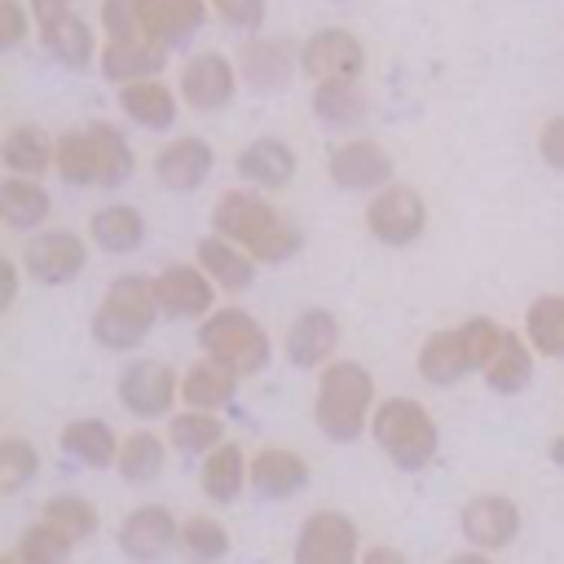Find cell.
Masks as SVG:
<instances>
[{
    "label": "cell",
    "instance_id": "obj_5",
    "mask_svg": "<svg viewBox=\"0 0 564 564\" xmlns=\"http://www.w3.org/2000/svg\"><path fill=\"white\" fill-rule=\"evenodd\" d=\"M115 397L132 419L159 423L181 410V375L163 357H132L115 379Z\"/></svg>",
    "mask_w": 564,
    "mask_h": 564
},
{
    "label": "cell",
    "instance_id": "obj_26",
    "mask_svg": "<svg viewBox=\"0 0 564 564\" xmlns=\"http://www.w3.org/2000/svg\"><path fill=\"white\" fill-rule=\"evenodd\" d=\"M53 159H57V137L44 132L40 123H9L4 137H0V163L9 176H48L53 172Z\"/></svg>",
    "mask_w": 564,
    "mask_h": 564
},
{
    "label": "cell",
    "instance_id": "obj_10",
    "mask_svg": "<svg viewBox=\"0 0 564 564\" xmlns=\"http://www.w3.org/2000/svg\"><path fill=\"white\" fill-rule=\"evenodd\" d=\"M238 84H242L238 62L229 53H216V48L189 53L176 70V93H181L185 110H198V115H216V110L234 106Z\"/></svg>",
    "mask_w": 564,
    "mask_h": 564
},
{
    "label": "cell",
    "instance_id": "obj_43",
    "mask_svg": "<svg viewBox=\"0 0 564 564\" xmlns=\"http://www.w3.org/2000/svg\"><path fill=\"white\" fill-rule=\"evenodd\" d=\"M40 476V449L26 436H0V494H18Z\"/></svg>",
    "mask_w": 564,
    "mask_h": 564
},
{
    "label": "cell",
    "instance_id": "obj_47",
    "mask_svg": "<svg viewBox=\"0 0 564 564\" xmlns=\"http://www.w3.org/2000/svg\"><path fill=\"white\" fill-rule=\"evenodd\" d=\"M31 35V4L0 0V48H18Z\"/></svg>",
    "mask_w": 564,
    "mask_h": 564
},
{
    "label": "cell",
    "instance_id": "obj_38",
    "mask_svg": "<svg viewBox=\"0 0 564 564\" xmlns=\"http://www.w3.org/2000/svg\"><path fill=\"white\" fill-rule=\"evenodd\" d=\"M520 330L529 335V344L538 348V357L564 361V291H546V295L529 300Z\"/></svg>",
    "mask_w": 564,
    "mask_h": 564
},
{
    "label": "cell",
    "instance_id": "obj_8",
    "mask_svg": "<svg viewBox=\"0 0 564 564\" xmlns=\"http://www.w3.org/2000/svg\"><path fill=\"white\" fill-rule=\"evenodd\" d=\"M88 251H93V242H88V234H75V229H35L26 242H22V251H18V260H22V273L35 282V286H66V282H75L84 269H88Z\"/></svg>",
    "mask_w": 564,
    "mask_h": 564
},
{
    "label": "cell",
    "instance_id": "obj_36",
    "mask_svg": "<svg viewBox=\"0 0 564 564\" xmlns=\"http://www.w3.org/2000/svg\"><path fill=\"white\" fill-rule=\"evenodd\" d=\"M163 436H167V445H172L176 454H185V458H203V454H212L220 441H229L220 414H212V410H189V405H181L172 419H163Z\"/></svg>",
    "mask_w": 564,
    "mask_h": 564
},
{
    "label": "cell",
    "instance_id": "obj_14",
    "mask_svg": "<svg viewBox=\"0 0 564 564\" xmlns=\"http://www.w3.org/2000/svg\"><path fill=\"white\" fill-rule=\"evenodd\" d=\"M216 291L198 260H172L154 273V300L167 322H203L216 308Z\"/></svg>",
    "mask_w": 564,
    "mask_h": 564
},
{
    "label": "cell",
    "instance_id": "obj_15",
    "mask_svg": "<svg viewBox=\"0 0 564 564\" xmlns=\"http://www.w3.org/2000/svg\"><path fill=\"white\" fill-rule=\"evenodd\" d=\"M366 70V44L348 26H317L300 44V75L308 84L322 79H361Z\"/></svg>",
    "mask_w": 564,
    "mask_h": 564
},
{
    "label": "cell",
    "instance_id": "obj_30",
    "mask_svg": "<svg viewBox=\"0 0 564 564\" xmlns=\"http://www.w3.org/2000/svg\"><path fill=\"white\" fill-rule=\"evenodd\" d=\"M88 242L106 256H132L145 242V216L132 203H101L88 216Z\"/></svg>",
    "mask_w": 564,
    "mask_h": 564
},
{
    "label": "cell",
    "instance_id": "obj_28",
    "mask_svg": "<svg viewBox=\"0 0 564 564\" xmlns=\"http://www.w3.org/2000/svg\"><path fill=\"white\" fill-rule=\"evenodd\" d=\"M119 441H123V436H119L106 419H97V414H79V419H70V423H62V432H57L62 454L75 458V463H84V467H93V471L115 467Z\"/></svg>",
    "mask_w": 564,
    "mask_h": 564
},
{
    "label": "cell",
    "instance_id": "obj_16",
    "mask_svg": "<svg viewBox=\"0 0 564 564\" xmlns=\"http://www.w3.org/2000/svg\"><path fill=\"white\" fill-rule=\"evenodd\" d=\"M238 75L256 93H278L300 75V44L282 35H242L234 48Z\"/></svg>",
    "mask_w": 564,
    "mask_h": 564
},
{
    "label": "cell",
    "instance_id": "obj_9",
    "mask_svg": "<svg viewBox=\"0 0 564 564\" xmlns=\"http://www.w3.org/2000/svg\"><path fill=\"white\" fill-rule=\"evenodd\" d=\"M282 220H286V212H278L273 198H269L264 189H256V185H234V189H225V194L216 198V207H212V234H225L229 242L247 247L251 256H256V247H260Z\"/></svg>",
    "mask_w": 564,
    "mask_h": 564
},
{
    "label": "cell",
    "instance_id": "obj_41",
    "mask_svg": "<svg viewBox=\"0 0 564 564\" xmlns=\"http://www.w3.org/2000/svg\"><path fill=\"white\" fill-rule=\"evenodd\" d=\"M40 520H48L53 529H62L75 546L88 542V538L101 529V511H97V502L84 498V494H48V498L40 502Z\"/></svg>",
    "mask_w": 564,
    "mask_h": 564
},
{
    "label": "cell",
    "instance_id": "obj_52",
    "mask_svg": "<svg viewBox=\"0 0 564 564\" xmlns=\"http://www.w3.org/2000/svg\"><path fill=\"white\" fill-rule=\"evenodd\" d=\"M31 4V13H35V22L40 18H48V13H62V9H75V0H26Z\"/></svg>",
    "mask_w": 564,
    "mask_h": 564
},
{
    "label": "cell",
    "instance_id": "obj_23",
    "mask_svg": "<svg viewBox=\"0 0 564 564\" xmlns=\"http://www.w3.org/2000/svg\"><path fill=\"white\" fill-rule=\"evenodd\" d=\"M167 53H172V48L159 44V40H150V35L106 40L97 66H101V75H106L115 88H123V84H137V79H154V75L167 66Z\"/></svg>",
    "mask_w": 564,
    "mask_h": 564
},
{
    "label": "cell",
    "instance_id": "obj_48",
    "mask_svg": "<svg viewBox=\"0 0 564 564\" xmlns=\"http://www.w3.org/2000/svg\"><path fill=\"white\" fill-rule=\"evenodd\" d=\"M538 159L564 176V115H551L542 128H538Z\"/></svg>",
    "mask_w": 564,
    "mask_h": 564
},
{
    "label": "cell",
    "instance_id": "obj_46",
    "mask_svg": "<svg viewBox=\"0 0 564 564\" xmlns=\"http://www.w3.org/2000/svg\"><path fill=\"white\" fill-rule=\"evenodd\" d=\"M97 18H101V31H106V40H132V35H145L137 0H101Z\"/></svg>",
    "mask_w": 564,
    "mask_h": 564
},
{
    "label": "cell",
    "instance_id": "obj_44",
    "mask_svg": "<svg viewBox=\"0 0 564 564\" xmlns=\"http://www.w3.org/2000/svg\"><path fill=\"white\" fill-rule=\"evenodd\" d=\"M463 335H467V348H471V361H476V375H485V366L494 361V352L502 348L507 339V326L494 322V317H467L463 322Z\"/></svg>",
    "mask_w": 564,
    "mask_h": 564
},
{
    "label": "cell",
    "instance_id": "obj_51",
    "mask_svg": "<svg viewBox=\"0 0 564 564\" xmlns=\"http://www.w3.org/2000/svg\"><path fill=\"white\" fill-rule=\"evenodd\" d=\"M445 564H494V555H489V551H476V546H463V551H454Z\"/></svg>",
    "mask_w": 564,
    "mask_h": 564
},
{
    "label": "cell",
    "instance_id": "obj_1",
    "mask_svg": "<svg viewBox=\"0 0 564 564\" xmlns=\"http://www.w3.org/2000/svg\"><path fill=\"white\" fill-rule=\"evenodd\" d=\"M379 392H375V375L352 361V357H335L330 366L317 370V392H313V423L326 441L335 445H352L357 436L370 432Z\"/></svg>",
    "mask_w": 564,
    "mask_h": 564
},
{
    "label": "cell",
    "instance_id": "obj_50",
    "mask_svg": "<svg viewBox=\"0 0 564 564\" xmlns=\"http://www.w3.org/2000/svg\"><path fill=\"white\" fill-rule=\"evenodd\" d=\"M361 564H410V560H405L397 546H383V542H379V546H366Z\"/></svg>",
    "mask_w": 564,
    "mask_h": 564
},
{
    "label": "cell",
    "instance_id": "obj_20",
    "mask_svg": "<svg viewBox=\"0 0 564 564\" xmlns=\"http://www.w3.org/2000/svg\"><path fill=\"white\" fill-rule=\"evenodd\" d=\"M234 172L242 176V185H256V189L273 194V189H286V185L295 181L300 154H295V145L282 141V137H256V141H247V145L234 154Z\"/></svg>",
    "mask_w": 564,
    "mask_h": 564
},
{
    "label": "cell",
    "instance_id": "obj_3",
    "mask_svg": "<svg viewBox=\"0 0 564 564\" xmlns=\"http://www.w3.org/2000/svg\"><path fill=\"white\" fill-rule=\"evenodd\" d=\"M370 436L379 454L401 471H423L441 449L436 414L414 397H383L370 419Z\"/></svg>",
    "mask_w": 564,
    "mask_h": 564
},
{
    "label": "cell",
    "instance_id": "obj_7",
    "mask_svg": "<svg viewBox=\"0 0 564 564\" xmlns=\"http://www.w3.org/2000/svg\"><path fill=\"white\" fill-rule=\"evenodd\" d=\"M361 529L339 507H317L300 520L291 560L295 564H361Z\"/></svg>",
    "mask_w": 564,
    "mask_h": 564
},
{
    "label": "cell",
    "instance_id": "obj_33",
    "mask_svg": "<svg viewBox=\"0 0 564 564\" xmlns=\"http://www.w3.org/2000/svg\"><path fill=\"white\" fill-rule=\"evenodd\" d=\"M53 216V194L44 189V181L31 176H4L0 181V220L18 234H35L44 229Z\"/></svg>",
    "mask_w": 564,
    "mask_h": 564
},
{
    "label": "cell",
    "instance_id": "obj_12",
    "mask_svg": "<svg viewBox=\"0 0 564 564\" xmlns=\"http://www.w3.org/2000/svg\"><path fill=\"white\" fill-rule=\"evenodd\" d=\"M520 529H524V511H520V502L511 494L485 489V494H471L458 507V533L476 551L498 555V551H507L520 538Z\"/></svg>",
    "mask_w": 564,
    "mask_h": 564
},
{
    "label": "cell",
    "instance_id": "obj_22",
    "mask_svg": "<svg viewBox=\"0 0 564 564\" xmlns=\"http://www.w3.org/2000/svg\"><path fill=\"white\" fill-rule=\"evenodd\" d=\"M414 370H419V379L432 383V388H449V383L476 375V361H471V348H467L463 326H441V330H432V335L419 344V352H414Z\"/></svg>",
    "mask_w": 564,
    "mask_h": 564
},
{
    "label": "cell",
    "instance_id": "obj_29",
    "mask_svg": "<svg viewBox=\"0 0 564 564\" xmlns=\"http://www.w3.org/2000/svg\"><path fill=\"white\" fill-rule=\"evenodd\" d=\"M181 106H185L181 93L167 88L159 75L119 88V110H123L141 132H167V128L176 123V110H181Z\"/></svg>",
    "mask_w": 564,
    "mask_h": 564
},
{
    "label": "cell",
    "instance_id": "obj_24",
    "mask_svg": "<svg viewBox=\"0 0 564 564\" xmlns=\"http://www.w3.org/2000/svg\"><path fill=\"white\" fill-rule=\"evenodd\" d=\"M194 260L203 264V273L225 291V295H242L256 282V256L238 242H229L225 234H203L194 242Z\"/></svg>",
    "mask_w": 564,
    "mask_h": 564
},
{
    "label": "cell",
    "instance_id": "obj_34",
    "mask_svg": "<svg viewBox=\"0 0 564 564\" xmlns=\"http://www.w3.org/2000/svg\"><path fill=\"white\" fill-rule=\"evenodd\" d=\"M533 370H538V348L529 344L524 330H507L502 348L494 352V361L485 366V388L498 392V397H516L533 383Z\"/></svg>",
    "mask_w": 564,
    "mask_h": 564
},
{
    "label": "cell",
    "instance_id": "obj_21",
    "mask_svg": "<svg viewBox=\"0 0 564 564\" xmlns=\"http://www.w3.org/2000/svg\"><path fill=\"white\" fill-rule=\"evenodd\" d=\"M40 26V48L66 66V70H84L101 57V44H97V31L88 26V18H79L75 9H62V13H48L35 22Z\"/></svg>",
    "mask_w": 564,
    "mask_h": 564
},
{
    "label": "cell",
    "instance_id": "obj_39",
    "mask_svg": "<svg viewBox=\"0 0 564 564\" xmlns=\"http://www.w3.org/2000/svg\"><path fill=\"white\" fill-rule=\"evenodd\" d=\"M53 172H57V181H66V185H75V189L97 185V141H93V128H88V123L57 132Z\"/></svg>",
    "mask_w": 564,
    "mask_h": 564
},
{
    "label": "cell",
    "instance_id": "obj_32",
    "mask_svg": "<svg viewBox=\"0 0 564 564\" xmlns=\"http://www.w3.org/2000/svg\"><path fill=\"white\" fill-rule=\"evenodd\" d=\"M308 110H313L317 123H326L335 132H352L366 119L370 101H366L361 79H322V84H313Z\"/></svg>",
    "mask_w": 564,
    "mask_h": 564
},
{
    "label": "cell",
    "instance_id": "obj_2",
    "mask_svg": "<svg viewBox=\"0 0 564 564\" xmlns=\"http://www.w3.org/2000/svg\"><path fill=\"white\" fill-rule=\"evenodd\" d=\"M159 300H154V273H119L110 278L106 295L97 300L93 308V322H88V335L97 348L106 352H137L154 322H159Z\"/></svg>",
    "mask_w": 564,
    "mask_h": 564
},
{
    "label": "cell",
    "instance_id": "obj_35",
    "mask_svg": "<svg viewBox=\"0 0 564 564\" xmlns=\"http://www.w3.org/2000/svg\"><path fill=\"white\" fill-rule=\"evenodd\" d=\"M167 454H172V445H167L163 432L137 427V432H128V436L119 441L115 471H119V480H128V485H154V480L167 471Z\"/></svg>",
    "mask_w": 564,
    "mask_h": 564
},
{
    "label": "cell",
    "instance_id": "obj_11",
    "mask_svg": "<svg viewBox=\"0 0 564 564\" xmlns=\"http://www.w3.org/2000/svg\"><path fill=\"white\" fill-rule=\"evenodd\" d=\"M115 546L123 560L132 564H159L172 551H181V520L172 507L163 502H137L119 529H115Z\"/></svg>",
    "mask_w": 564,
    "mask_h": 564
},
{
    "label": "cell",
    "instance_id": "obj_49",
    "mask_svg": "<svg viewBox=\"0 0 564 564\" xmlns=\"http://www.w3.org/2000/svg\"><path fill=\"white\" fill-rule=\"evenodd\" d=\"M18 278H26V273H22V260H18V256H4V260H0V313L13 308L18 286H22Z\"/></svg>",
    "mask_w": 564,
    "mask_h": 564
},
{
    "label": "cell",
    "instance_id": "obj_19",
    "mask_svg": "<svg viewBox=\"0 0 564 564\" xmlns=\"http://www.w3.org/2000/svg\"><path fill=\"white\" fill-rule=\"evenodd\" d=\"M308 458L291 445H260L251 449V494L264 502H286L308 489Z\"/></svg>",
    "mask_w": 564,
    "mask_h": 564
},
{
    "label": "cell",
    "instance_id": "obj_18",
    "mask_svg": "<svg viewBox=\"0 0 564 564\" xmlns=\"http://www.w3.org/2000/svg\"><path fill=\"white\" fill-rule=\"evenodd\" d=\"M212 167H216V150H212V141H203L194 132H181V137L163 141L159 154H154V181L163 189H172V194L203 189V181L212 176Z\"/></svg>",
    "mask_w": 564,
    "mask_h": 564
},
{
    "label": "cell",
    "instance_id": "obj_31",
    "mask_svg": "<svg viewBox=\"0 0 564 564\" xmlns=\"http://www.w3.org/2000/svg\"><path fill=\"white\" fill-rule=\"evenodd\" d=\"M238 383H242V379H238L229 366H220V361H212V357H198V361H189V366L181 370V405L220 414L225 405H234Z\"/></svg>",
    "mask_w": 564,
    "mask_h": 564
},
{
    "label": "cell",
    "instance_id": "obj_53",
    "mask_svg": "<svg viewBox=\"0 0 564 564\" xmlns=\"http://www.w3.org/2000/svg\"><path fill=\"white\" fill-rule=\"evenodd\" d=\"M546 454H551V463L564 471V432H555V436H551V449H546Z\"/></svg>",
    "mask_w": 564,
    "mask_h": 564
},
{
    "label": "cell",
    "instance_id": "obj_27",
    "mask_svg": "<svg viewBox=\"0 0 564 564\" xmlns=\"http://www.w3.org/2000/svg\"><path fill=\"white\" fill-rule=\"evenodd\" d=\"M137 9H141L145 35L159 40V44H167V48L194 40L203 31L207 13H212L207 0H137Z\"/></svg>",
    "mask_w": 564,
    "mask_h": 564
},
{
    "label": "cell",
    "instance_id": "obj_40",
    "mask_svg": "<svg viewBox=\"0 0 564 564\" xmlns=\"http://www.w3.org/2000/svg\"><path fill=\"white\" fill-rule=\"evenodd\" d=\"M70 551H75V542H70L62 529H53L48 520L35 516V520L22 529V538L0 555V564H66Z\"/></svg>",
    "mask_w": 564,
    "mask_h": 564
},
{
    "label": "cell",
    "instance_id": "obj_17",
    "mask_svg": "<svg viewBox=\"0 0 564 564\" xmlns=\"http://www.w3.org/2000/svg\"><path fill=\"white\" fill-rule=\"evenodd\" d=\"M339 352V317L330 308H304L291 317L286 335H282V357L295 370H322L330 366Z\"/></svg>",
    "mask_w": 564,
    "mask_h": 564
},
{
    "label": "cell",
    "instance_id": "obj_45",
    "mask_svg": "<svg viewBox=\"0 0 564 564\" xmlns=\"http://www.w3.org/2000/svg\"><path fill=\"white\" fill-rule=\"evenodd\" d=\"M207 4H212V18L238 35H260L264 13H269L264 0H207Z\"/></svg>",
    "mask_w": 564,
    "mask_h": 564
},
{
    "label": "cell",
    "instance_id": "obj_4",
    "mask_svg": "<svg viewBox=\"0 0 564 564\" xmlns=\"http://www.w3.org/2000/svg\"><path fill=\"white\" fill-rule=\"evenodd\" d=\"M194 339H198V352H203V357L229 366L238 379H251V375H260V370L273 361V339H269L264 322H260L256 313L238 308V304L212 308V313L198 322Z\"/></svg>",
    "mask_w": 564,
    "mask_h": 564
},
{
    "label": "cell",
    "instance_id": "obj_25",
    "mask_svg": "<svg viewBox=\"0 0 564 564\" xmlns=\"http://www.w3.org/2000/svg\"><path fill=\"white\" fill-rule=\"evenodd\" d=\"M198 489L220 507L238 502L242 489H251V454L238 441H220L212 454L198 458Z\"/></svg>",
    "mask_w": 564,
    "mask_h": 564
},
{
    "label": "cell",
    "instance_id": "obj_13",
    "mask_svg": "<svg viewBox=\"0 0 564 564\" xmlns=\"http://www.w3.org/2000/svg\"><path fill=\"white\" fill-rule=\"evenodd\" d=\"M392 172H397V163L375 137H344L326 154V176L348 194H366L370 198L375 189L392 185Z\"/></svg>",
    "mask_w": 564,
    "mask_h": 564
},
{
    "label": "cell",
    "instance_id": "obj_6",
    "mask_svg": "<svg viewBox=\"0 0 564 564\" xmlns=\"http://www.w3.org/2000/svg\"><path fill=\"white\" fill-rule=\"evenodd\" d=\"M361 220H366V234L375 242L401 251V247H414L427 234V203H423V194L414 185L392 181V185H383V189H375L366 198Z\"/></svg>",
    "mask_w": 564,
    "mask_h": 564
},
{
    "label": "cell",
    "instance_id": "obj_37",
    "mask_svg": "<svg viewBox=\"0 0 564 564\" xmlns=\"http://www.w3.org/2000/svg\"><path fill=\"white\" fill-rule=\"evenodd\" d=\"M88 128H93V141H97V185H101V189L128 185L132 172H137V150H132V141L123 137V128H115V123H106V119H93Z\"/></svg>",
    "mask_w": 564,
    "mask_h": 564
},
{
    "label": "cell",
    "instance_id": "obj_42",
    "mask_svg": "<svg viewBox=\"0 0 564 564\" xmlns=\"http://www.w3.org/2000/svg\"><path fill=\"white\" fill-rule=\"evenodd\" d=\"M181 555L189 564H220L229 555V529L212 511H194L181 520Z\"/></svg>",
    "mask_w": 564,
    "mask_h": 564
}]
</instances>
